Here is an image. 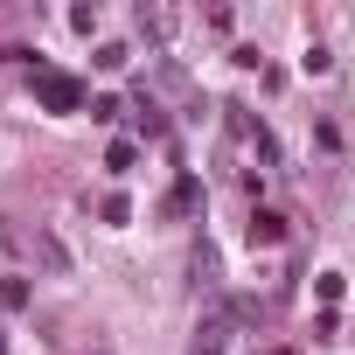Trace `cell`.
Returning a JSON list of instances; mask_svg holds the SVG:
<instances>
[{
    "instance_id": "3",
    "label": "cell",
    "mask_w": 355,
    "mask_h": 355,
    "mask_svg": "<svg viewBox=\"0 0 355 355\" xmlns=\"http://www.w3.org/2000/svg\"><path fill=\"white\" fill-rule=\"evenodd\" d=\"M189 209H202V182H196V174H182L174 196H167V216H189Z\"/></svg>"
},
{
    "instance_id": "1",
    "label": "cell",
    "mask_w": 355,
    "mask_h": 355,
    "mask_svg": "<svg viewBox=\"0 0 355 355\" xmlns=\"http://www.w3.org/2000/svg\"><path fill=\"white\" fill-rule=\"evenodd\" d=\"M35 105L42 112H84V84L70 70H35Z\"/></svg>"
},
{
    "instance_id": "5",
    "label": "cell",
    "mask_w": 355,
    "mask_h": 355,
    "mask_svg": "<svg viewBox=\"0 0 355 355\" xmlns=\"http://www.w3.org/2000/svg\"><path fill=\"white\" fill-rule=\"evenodd\" d=\"M35 258H42V265H49L56 279H70V251H63V244H56L49 230H35Z\"/></svg>"
},
{
    "instance_id": "11",
    "label": "cell",
    "mask_w": 355,
    "mask_h": 355,
    "mask_svg": "<svg viewBox=\"0 0 355 355\" xmlns=\"http://www.w3.org/2000/svg\"><path fill=\"white\" fill-rule=\"evenodd\" d=\"M272 355H293V348H272Z\"/></svg>"
},
{
    "instance_id": "10",
    "label": "cell",
    "mask_w": 355,
    "mask_h": 355,
    "mask_svg": "<svg viewBox=\"0 0 355 355\" xmlns=\"http://www.w3.org/2000/svg\"><path fill=\"white\" fill-rule=\"evenodd\" d=\"M313 293H320V300L334 306V300H341V272H320V279H313Z\"/></svg>"
},
{
    "instance_id": "8",
    "label": "cell",
    "mask_w": 355,
    "mask_h": 355,
    "mask_svg": "<svg viewBox=\"0 0 355 355\" xmlns=\"http://www.w3.org/2000/svg\"><path fill=\"white\" fill-rule=\"evenodd\" d=\"M300 70H306V77H327V70H334V56H327V49H320V42H313V49H306V56H300Z\"/></svg>"
},
{
    "instance_id": "2",
    "label": "cell",
    "mask_w": 355,
    "mask_h": 355,
    "mask_svg": "<svg viewBox=\"0 0 355 355\" xmlns=\"http://www.w3.org/2000/svg\"><path fill=\"white\" fill-rule=\"evenodd\" d=\"M174 28H182V15H174V8H139V35H153V42H174Z\"/></svg>"
},
{
    "instance_id": "6",
    "label": "cell",
    "mask_w": 355,
    "mask_h": 355,
    "mask_svg": "<svg viewBox=\"0 0 355 355\" xmlns=\"http://www.w3.org/2000/svg\"><path fill=\"white\" fill-rule=\"evenodd\" d=\"M132 160H139L132 139H112V146H105V167H112V174H132Z\"/></svg>"
},
{
    "instance_id": "7",
    "label": "cell",
    "mask_w": 355,
    "mask_h": 355,
    "mask_svg": "<svg viewBox=\"0 0 355 355\" xmlns=\"http://www.w3.org/2000/svg\"><path fill=\"white\" fill-rule=\"evenodd\" d=\"M0 306L21 313V306H28V279H8V286H0Z\"/></svg>"
},
{
    "instance_id": "9",
    "label": "cell",
    "mask_w": 355,
    "mask_h": 355,
    "mask_svg": "<svg viewBox=\"0 0 355 355\" xmlns=\"http://www.w3.org/2000/svg\"><path fill=\"white\" fill-rule=\"evenodd\" d=\"M119 112H125V105H119V98H91V119H98V125H112V119H119Z\"/></svg>"
},
{
    "instance_id": "4",
    "label": "cell",
    "mask_w": 355,
    "mask_h": 355,
    "mask_svg": "<svg viewBox=\"0 0 355 355\" xmlns=\"http://www.w3.org/2000/svg\"><path fill=\"white\" fill-rule=\"evenodd\" d=\"M251 244H286V216L279 209H258L251 216Z\"/></svg>"
}]
</instances>
